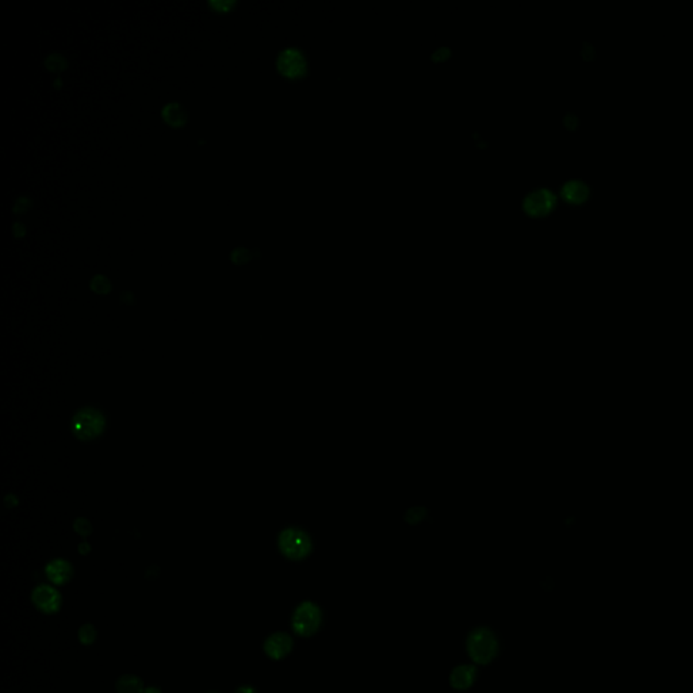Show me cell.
Returning <instances> with one entry per match:
<instances>
[{
	"instance_id": "obj_19",
	"label": "cell",
	"mask_w": 693,
	"mask_h": 693,
	"mask_svg": "<svg viewBox=\"0 0 693 693\" xmlns=\"http://www.w3.org/2000/svg\"><path fill=\"white\" fill-rule=\"evenodd\" d=\"M142 693H161V692L160 690H158V688H155V687H149V688L144 690V692Z\"/></svg>"
},
{
	"instance_id": "obj_11",
	"label": "cell",
	"mask_w": 693,
	"mask_h": 693,
	"mask_svg": "<svg viewBox=\"0 0 693 693\" xmlns=\"http://www.w3.org/2000/svg\"><path fill=\"white\" fill-rule=\"evenodd\" d=\"M47 576L56 585H64L72 577V566L64 560H52L47 566Z\"/></svg>"
},
{
	"instance_id": "obj_7",
	"label": "cell",
	"mask_w": 693,
	"mask_h": 693,
	"mask_svg": "<svg viewBox=\"0 0 693 693\" xmlns=\"http://www.w3.org/2000/svg\"><path fill=\"white\" fill-rule=\"evenodd\" d=\"M31 600L34 606L45 613L57 612L61 607L60 593L49 585H40L33 590Z\"/></svg>"
},
{
	"instance_id": "obj_10",
	"label": "cell",
	"mask_w": 693,
	"mask_h": 693,
	"mask_svg": "<svg viewBox=\"0 0 693 693\" xmlns=\"http://www.w3.org/2000/svg\"><path fill=\"white\" fill-rule=\"evenodd\" d=\"M477 677V669L471 665H460L455 667L451 673L450 681L455 690L465 691L470 688Z\"/></svg>"
},
{
	"instance_id": "obj_9",
	"label": "cell",
	"mask_w": 693,
	"mask_h": 693,
	"mask_svg": "<svg viewBox=\"0 0 693 693\" xmlns=\"http://www.w3.org/2000/svg\"><path fill=\"white\" fill-rule=\"evenodd\" d=\"M562 197L569 202V203H583L585 202L589 197V187L585 182L573 179L566 182L562 187Z\"/></svg>"
},
{
	"instance_id": "obj_18",
	"label": "cell",
	"mask_w": 693,
	"mask_h": 693,
	"mask_svg": "<svg viewBox=\"0 0 693 693\" xmlns=\"http://www.w3.org/2000/svg\"><path fill=\"white\" fill-rule=\"evenodd\" d=\"M236 693H258L252 687H241L239 688Z\"/></svg>"
},
{
	"instance_id": "obj_3",
	"label": "cell",
	"mask_w": 693,
	"mask_h": 693,
	"mask_svg": "<svg viewBox=\"0 0 693 693\" xmlns=\"http://www.w3.org/2000/svg\"><path fill=\"white\" fill-rule=\"evenodd\" d=\"M105 428V417L97 409H83L74 419V432L81 440L98 437Z\"/></svg>"
},
{
	"instance_id": "obj_13",
	"label": "cell",
	"mask_w": 693,
	"mask_h": 693,
	"mask_svg": "<svg viewBox=\"0 0 693 693\" xmlns=\"http://www.w3.org/2000/svg\"><path fill=\"white\" fill-rule=\"evenodd\" d=\"M117 692L142 693V681L133 674H125L117 683Z\"/></svg>"
},
{
	"instance_id": "obj_16",
	"label": "cell",
	"mask_w": 693,
	"mask_h": 693,
	"mask_svg": "<svg viewBox=\"0 0 693 693\" xmlns=\"http://www.w3.org/2000/svg\"><path fill=\"white\" fill-rule=\"evenodd\" d=\"M91 287H92V290H94V292L101 294L107 293V292H110V289H111V286H110V281H108L107 278H105V276H102V275H98V276H95V278L92 279V282H91Z\"/></svg>"
},
{
	"instance_id": "obj_17",
	"label": "cell",
	"mask_w": 693,
	"mask_h": 693,
	"mask_svg": "<svg viewBox=\"0 0 693 693\" xmlns=\"http://www.w3.org/2000/svg\"><path fill=\"white\" fill-rule=\"evenodd\" d=\"M248 258H249V252L245 248H236L232 252V259L235 263H244L248 260Z\"/></svg>"
},
{
	"instance_id": "obj_12",
	"label": "cell",
	"mask_w": 693,
	"mask_h": 693,
	"mask_svg": "<svg viewBox=\"0 0 693 693\" xmlns=\"http://www.w3.org/2000/svg\"><path fill=\"white\" fill-rule=\"evenodd\" d=\"M162 118L172 126H181L186 122L187 114L179 103H168L162 108Z\"/></svg>"
},
{
	"instance_id": "obj_8",
	"label": "cell",
	"mask_w": 693,
	"mask_h": 693,
	"mask_svg": "<svg viewBox=\"0 0 693 693\" xmlns=\"http://www.w3.org/2000/svg\"><path fill=\"white\" fill-rule=\"evenodd\" d=\"M267 656L272 660H282L293 650V640L286 633H275L265 643Z\"/></svg>"
},
{
	"instance_id": "obj_2",
	"label": "cell",
	"mask_w": 693,
	"mask_h": 693,
	"mask_svg": "<svg viewBox=\"0 0 693 693\" xmlns=\"http://www.w3.org/2000/svg\"><path fill=\"white\" fill-rule=\"evenodd\" d=\"M320 608L310 601L302 603L293 615V628L299 637H312L320 628Z\"/></svg>"
},
{
	"instance_id": "obj_4",
	"label": "cell",
	"mask_w": 693,
	"mask_h": 693,
	"mask_svg": "<svg viewBox=\"0 0 693 693\" xmlns=\"http://www.w3.org/2000/svg\"><path fill=\"white\" fill-rule=\"evenodd\" d=\"M279 547L283 556L290 560H298L305 558L312 549L310 539L306 533L297 528H289L281 535Z\"/></svg>"
},
{
	"instance_id": "obj_1",
	"label": "cell",
	"mask_w": 693,
	"mask_h": 693,
	"mask_svg": "<svg viewBox=\"0 0 693 693\" xmlns=\"http://www.w3.org/2000/svg\"><path fill=\"white\" fill-rule=\"evenodd\" d=\"M467 651L473 661L486 665L494 660L499 651V640L487 628L474 630L467 640Z\"/></svg>"
},
{
	"instance_id": "obj_15",
	"label": "cell",
	"mask_w": 693,
	"mask_h": 693,
	"mask_svg": "<svg viewBox=\"0 0 693 693\" xmlns=\"http://www.w3.org/2000/svg\"><path fill=\"white\" fill-rule=\"evenodd\" d=\"M45 64L49 69H53V71H61L67 67V61L64 60L62 56H60L58 53L48 56L45 60Z\"/></svg>"
},
{
	"instance_id": "obj_6",
	"label": "cell",
	"mask_w": 693,
	"mask_h": 693,
	"mask_svg": "<svg viewBox=\"0 0 693 693\" xmlns=\"http://www.w3.org/2000/svg\"><path fill=\"white\" fill-rule=\"evenodd\" d=\"M278 68L287 78H298L305 72L306 61L298 49L290 48L279 54Z\"/></svg>"
},
{
	"instance_id": "obj_14",
	"label": "cell",
	"mask_w": 693,
	"mask_h": 693,
	"mask_svg": "<svg viewBox=\"0 0 693 693\" xmlns=\"http://www.w3.org/2000/svg\"><path fill=\"white\" fill-rule=\"evenodd\" d=\"M97 640V630L92 624H84L79 630V640L83 644H91Z\"/></svg>"
},
{
	"instance_id": "obj_5",
	"label": "cell",
	"mask_w": 693,
	"mask_h": 693,
	"mask_svg": "<svg viewBox=\"0 0 693 693\" xmlns=\"http://www.w3.org/2000/svg\"><path fill=\"white\" fill-rule=\"evenodd\" d=\"M556 195L547 188H539L530 192L524 201V209L531 215H544L550 213L556 205Z\"/></svg>"
}]
</instances>
